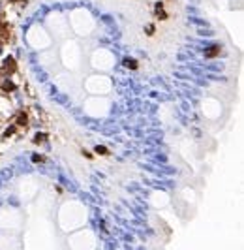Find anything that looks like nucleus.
Segmentation results:
<instances>
[{
  "label": "nucleus",
  "mask_w": 244,
  "mask_h": 250,
  "mask_svg": "<svg viewBox=\"0 0 244 250\" xmlns=\"http://www.w3.org/2000/svg\"><path fill=\"white\" fill-rule=\"evenodd\" d=\"M57 180H58V183H60L62 186H66V188L69 190V194H77V192H79V188H77L75 184H73V183H71V180H69V179H68V177H66L62 171H58V173H57Z\"/></svg>",
  "instance_id": "f257e3e1"
},
{
  "label": "nucleus",
  "mask_w": 244,
  "mask_h": 250,
  "mask_svg": "<svg viewBox=\"0 0 244 250\" xmlns=\"http://www.w3.org/2000/svg\"><path fill=\"white\" fill-rule=\"evenodd\" d=\"M188 25H195L197 28H203V27H210V23L199 15H188Z\"/></svg>",
  "instance_id": "f03ea898"
},
{
  "label": "nucleus",
  "mask_w": 244,
  "mask_h": 250,
  "mask_svg": "<svg viewBox=\"0 0 244 250\" xmlns=\"http://www.w3.org/2000/svg\"><path fill=\"white\" fill-rule=\"evenodd\" d=\"M150 85H152V87H160L163 92H173V90H171V87L163 81V77H152V79H150Z\"/></svg>",
  "instance_id": "7ed1b4c3"
},
{
  "label": "nucleus",
  "mask_w": 244,
  "mask_h": 250,
  "mask_svg": "<svg viewBox=\"0 0 244 250\" xmlns=\"http://www.w3.org/2000/svg\"><path fill=\"white\" fill-rule=\"evenodd\" d=\"M53 102H57L58 105H64V107H69V96L64 94V92H57L55 96H51Z\"/></svg>",
  "instance_id": "20e7f679"
},
{
  "label": "nucleus",
  "mask_w": 244,
  "mask_h": 250,
  "mask_svg": "<svg viewBox=\"0 0 244 250\" xmlns=\"http://www.w3.org/2000/svg\"><path fill=\"white\" fill-rule=\"evenodd\" d=\"M0 90H2V92H10V94H11V92H15V90H17V87H15V83H13L11 79L6 77V79L2 81V85H0Z\"/></svg>",
  "instance_id": "39448f33"
},
{
  "label": "nucleus",
  "mask_w": 244,
  "mask_h": 250,
  "mask_svg": "<svg viewBox=\"0 0 244 250\" xmlns=\"http://www.w3.org/2000/svg\"><path fill=\"white\" fill-rule=\"evenodd\" d=\"M122 66L128 68V70H137V60L133 57H124L122 58Z\"/></svg>",
  "instance_id": "423d86ee"
},
{
  "label": "nucleus",
  "mask_w": 244,
  "mask_h": 250,
  "mask_svg": "<svg viewBox=\"0 0 244 250\" xmlns=\"http://www.w3.org/2000/svg\"><path fill=\"white\" fill-rule=\"evenodd\" d=\"M28 121H30L28 113H19L15 119V126H28Z\"/></svg>",
  "instance_id": "0eeeda50"
},
{
  "label": "nucleus",
  "mask_w": 244,
  "mask_h": 250,
  "mask_svg": "<svg viewBox=\"0 0 244 250\" xmlns=\"http://www.w3.org/2000/svg\"><path fill=\"white\" fill-rule=\"evenodd\" d=\"M197 36H199V38H214L216 32H214L210 27H203V28H197Z\"/></svg>",
  "instance_id": "6e6552de"
},
{
  "label": "nucleus",
  "mask_w": 244,
  "mask_h": 250,
  "mask_svg": "<svg viewBox=\"0 0 244 250\" xmlns=\"http://www.w3.org/2000/svg\"><path fill=\"white\" fill-rule=\"evenodd\" d=\"M13 177V166H6L2 171H0V179L2 180H10Z\"/></svg>",
  "instance_id": "1a4fd4ad"
},
{
  "label": "nucleus",
  "mask_w": 244,
  "mask_h": 250,
  "mask_svg": "<svg viewBox=\"0 0 244 250\" xmlns=\"http://www.w3.org/2000/svg\"><path fill=\"white\" fill-rule=\"evenodd\" d=\"M100 21H102V23H105L109 28H115V17H113V15L103 13V15H100Z\"/></svg>",
  "instance_id": "9d476101"
},
{
  "label": "nucleus",
  "mask_w": 244,
  "mask_h": 250,
  "mask_svg": "<svg viewBox=\"0 0 244 250\" xmlns=\"http://www.w3.org/2000/svg\"><path fill=\"white\" fill-rule=\"evenodd\" d=\"M154 11H156V17H160V19H165L167 17V13L163 11V4L162 2H156L154 4Z\"/></svg>",
  "instance_id": "9b49d317"
},
{
  "label": "nucleus",
  "mask_w": 244,
  "mask_h": 250,
  "mask_svg": "<svg viewBox=\"0 0 244 250\" xmlns=\"http://www.w3.org/2000/svg\"><path fill=\"white\" fill-rule=\"evenodd\" d=\"M122 111H124V109H122L120 104H113V107H111V115H115V119H118V117L122 115Z\"/></svg>",
  "instance_id": "f8f14e48"
},
{
  "label": "nucleus",
  "mask_w": 244,
  "mask_h": 250,
  "mask_svg": "<svg viewBox=\"0 0 244 250\" xmlns=\"http://www.w3.org/2000/svg\"><path fill=\"white\" fill-rule=\"evenodd\" d=\"M45 141H47V133L38 132V133H36V138H34V143L38 145V143H45Z\"/></svg>",
  "instance_id": "ddd939ff"
},
{
  "label": "nucleus",
  "mask_w": 244,
  "mask_h": 250,
  "mask_svg": "<svg viewBox=\"0 0 244 250\" xmlns=\"http://www.w3.org/2000/svg\"><path fill=\"white\" fill-rule=\"evenodd\" d=\"M30 162L32 164H43V156L38 154V152H34V154H30Z\"/></svg>",
  "instance_id": "4468645a"
},
{
  "label": "nucleus",
  "mask_w": 244,
  "mask_h": 250,
  "mask_svg": "<svg viewBox=\"0 0 244 250\" xmlns=\"http://www.w3.org/2000/svg\"><path fill=\"white\" fill-rule=\"evenodd\" d=\"M94 152L103 156V154H107L109 150H107V147H105V145H94Z\"/></svg>",
  "instance_id": "2eb2a0df"
},
{
  "label": "nucleus",
  "mask_w": 244,
  "mask_h": 250,
  "mask_svg": "<svg viewBox=\"0 0 244 250\" xmlns=\"http://www.w3.org/2000/svg\"><path fill=\"white\" fill-rule=\"evenodd\" d=\"M177 60H179V62H184V64H186V62H191V60H190V57H188L186 53H182V51H180V53H177Z\"/></svg>",
  "instance_id": "dca6fc26"
},
{
  "label": "nucleus",
  "mask_w": 244,
  "mask_h": 250,
  "mask_svg": "<svg viewBox=\"0 0 244 250\" xmlns=\"http://www.w3.org/2000/svg\"><path fill=\"white\" fill-rule=\"evenodd\" d=\"M186 11H188L190 15H199V10H197V8H195V6H190V4L186 6Z\"/></svg>",
  "instance_id": "f3484780"
},
{
  "label": "nucleus",
  "mask_w": 244,
  "mask_h": 250,
  "mask_svg": "<svg viewBox=\"0 0 244 250\" xmlns=\"http://www.w3.org/2000/svg\"><path fill=\"white\" fill-rule=\"evenodd\" d=\"M8 203H10L11 207H19V199H17L15 196H10V197H8Z\"/></svg>",
  "instance_id": "a211bd4d"
},
{
  "label": "nucleus",
  "mask_w": 244,
  "mask_h": 250,
  "mask_svg": "<svg viewBox=\"0 0 244 250\" xmlns=\"http://www.w3.org/2000/svg\"><path fill=\"white\" fill-rule=\"evenodd\" d=\"M13 133H15V126H11V128H6V132H4V138H11Z\"/></svg>",
  "instance_id": "6ab92c4d"
},
{
  "label": "nucleus",
  "mask_w": 244,
  "mask_h": 250,
  "mask_svg": "<svg viewBox=\"0 0 244 250\" xmlns=\"http://www.w3.org/2000/svg\"><path fill=\"white\" fill-rule=\"evenodd\" d=\"M154 30H156V28H154V25H146V27H145V32L149 34V36H152V34H154Z\"/></svg>",
  "instance_id": "aec40b11"
},
{
  "label": "nucleus",
  "mask_w": 244,
  "mask_h": 250,
  "mask_svg": "<svg viewBox=\"0 0 244 250\" xmlns=\"http://www.w3.org/2000/svg\"><path fill=\"white\" fill-rule=\"evenodd\" d=\"M124 250H133V246L130 243H124Z\"/></svg>",
  "instance_id": "412c9836"
},
{
  "label": "nucleus",
  "mask_w": 244,
  "mask_h": 250,
  "mask_svg": "<svg viewBox=\"0 0 244 250\" xmlns=\"http://www.w3.org/2000/svg\"><path fill=\"white\" fill-rule=\"evenodd\" d=\"M193 133H195V138H197V139H199V138H201V132H199V130H197V128H195V130H193Z\"/></svg>",
  "instance_id": "4be33fe9"
},
{
  "label": "nucleus",
  "mask_w": 244,
  "mask_h": 250,
  "mask_svg": "<svg viewBox=\"0 0 244 250\" xmlns=\"http://www.w3.org/2000/svg\"><path fill=\"white\" fill-rule=\"evenodd\" d=\"M2 183H4V180H2V179H0V188H2Z\"/></svg>",
  "instance_id": "5701e85b"
},
{
  "label": "nucleus",
  "mask_w": 244,
  "mask_h": 250,
  "mask_svg": "<svg viewBox=\"0 0 244 250\" xmlns=\"http://www.w3.org/2000/svg\"><path fill=\"white\" fill-rule=\"evenodd\" d=\"M137 250H146V248H143V246H141V248H137Z\"/></svg>",
  "instance_id": "b1692460"
},
{
  "label": "nucleus",
  "mask_w": 244,
  "mask_h": 250,
  "mask_svg": "<svg viewBox=\"0 0 244 250\" xmlns=\"http://www.w3.org/2000/svg\"><path fill=\"white\" fill-rule=\"evenodd\" d=\"M0 205H2V199H0Z\"/></svg>",
  "instance_id": "393cba45"
}]
</instances>
